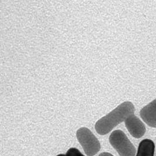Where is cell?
<instances>
[{
	"mask_svg": "<svg viewBox=\"0 0 156 156\" xmlns=\"http://www.w3.org/2000/svg\"><path fill=\"white\" fill-rule=\"evenodd\" d=\"M56 156H66V155H65L64 154H58Z\"/></svg>",
	"mask_w": 156,
	"mask_h": 156,
	"instance_id": "9c48e42d",
	"label": "cell"
},
{
	"mask_svg": "<svg viewBox=\"0 0 156 156\" xmlns=\"http://www.w3.org/2000/svg\"><path fill=\"white\" fill-rule=\"evenodd\" d=\"M98 156H114L112 154L109 153H107V152H104L102 153L99 154Z\"/></svg>",
	"mask_w": 156,
	"mask_h": 156,
	"instance_id": "ba28073f",
	"label": "cell"
},
{
	"mask_svg": "<svg viewBox=\"0 0 156 156\" xmlns=\"http://www.w3.org/2000/svg\"><path fill=\"white\" fill-rule=\"evenodd\" d=\"M135 111V106L132 102H125L97 121L95 125V130L99 135H107Z\"/></svg>",
	"mask_w": 156,
	"mask_h": 156,
	"instance_id": "6da1fadb",
	"label": "cell"
},
{
	"mask_svg": "<svg viewBox=\"0 0 156 156\" xmlns=\"http://www.w3.org/2000/svg\"><path fill=\"white\" fill-rule=\"evenodd\" d=\"M76 136L87 156H94L99 152L101 144L90 129L87 128H80L77 131Z\"/></svg>",
	"mask_w": 156,
	"mask_h": 156,
	"instance_id": "3957f363",
	"label": "cell"
},
{
	"mask_svg": "<svg viewBox=\"0 0 156 156\" xmlns=\"http://www.w3.org/2000/svg\"><path fill=\"white\" fill-rule=\"evenodd\" d=\"M66 156H84L78 149L74 147H72L67 151Z\"/></svg>",
	"mask_w": 156,
	"mask_h": 156,
	"instance_id": "52a82bcc",
	"label": "cell"
},
{
	"mask_svg": "<svg viewBox=\"0 0 156 156\" xmlns=\"http://www.w3.org/2000/svg\"><path fill=\"white\" fill-rule=\"evenodd\" d=\"M111 145L120 156H135L136 150L125 133L121 130H116L109 136Z\"/></svg>",
	"mask_w": 156,
	"mask_h": 156,
	"instance_id": "7a4b0ae2",
	"label": "cell"
},
{
	"mask_svg": "<svg viewBox=\"0 0 156 156\" xmlns=\"http://www.w3.org/2000/svg\"><path fill=\"white\" fill-rule=\"evenodd\" d=\"M125 124L129 133L136 139H140L146 133L144 124L134 113L131 114L126 119Z\"/></svg>",
	"mask_w": 156,
	"mask_h": 156,
	"instance_id": "277c9868",
	"label": "cell"
},
{
	"mask_svg": "<svg viewBox=\"0 0 156 156\" xmlns=\"http://www.w3.org/2000/svg\"><path fill=\"white\" fill-rule=\"evenodd\" d=\"M155 144L150 139H144L139 143L137 153L135 156H154Z\"/></svg>",
	"mask_w": 156,
	"mask_h": 156,
	"instance_id": "8992f818",
	"label": "cell"
},
{
	"mask_svg": "<svg viewBox=\"0 0 156 156\" xmlns=\"http://www.w3.org/2000/svg\"><path fill=\"white\" fill-rule=\"evenodd\" d=\"M140 116L147 125L156 128V99L142 108Z\"/></svg>",
	"mask_w": 156,
	"mask_h": 156,
	"instance_id": "5b68a950",
	"label": "cell"
}]
</instances>
